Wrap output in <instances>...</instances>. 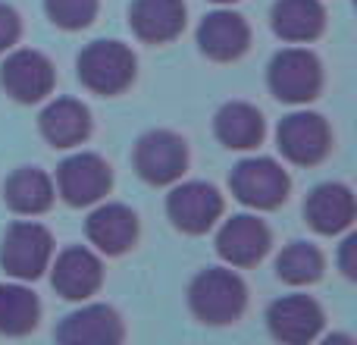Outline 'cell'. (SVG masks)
Segmentation results:
<instances>
[{
  "mask_svg": "<svg viewBox=\"0 0 357 345\" xmlns=\"http://www.w3.org/2000/svg\"><path fill=\"white\" fill-rule=\"evenodd\" d=\"M129 25L144 44H167L182 35L185 3L182 0H132Z\"/></svg>",
  "mask_w": 357,
  "mask_h": 345,
  "instance_id": "obj_19",
  "label": "cell"
},
{
  "mask_svg": "<svg viewBox=\"0 0 357 345\" xmlns=\"http://www.w3.org/2000/svg\"><path fill=\"white\" fill-rule=\"evenodd\" d=\"M188 304L191 314L207 327H226L245 314L248 289L238 273L226 267H207L201 270L188 286Z\"/></svg>",
  "mask_w": 357,
  "mask_h": 345,
  "instance_id": "obj_1",
  "label": "cell"
},
{
  "mask_svg": "<svg viewBox=\"0 0 357 345\" xmlns=\"http://www.w3.org/2000/svg\"><path fill=\"white\" fill-rule=\"evenodd\" d=\"M264 113L248 101H229L216 110L213 132L226 148L232 151H251L264 142Z\"/></svg>",
  "mask_w": 357,
  "mask_h": 345,
  "instance_id": "obj_21",
  "label": "cell"
},
{
  "mask_svg": "<svg viewBox=\"0 0 357 345\" xmlns=\"http://www.w3.org/2000/svg\"><path fill=\"white\" fill-rule=\"evenodd\" d=\"M3 201L13 214L38 216L54 204V179L38 167H22L3 182Z\"/></svg>",
  "mask_w": 357,
  "mask_h": 345,
  "instance_id": "obj_22",
  "label": "cell"
},
{
  "mask_svg": "<svg viewBox=\"0 0 357 345\" xmlns=\"http://www.w3.org/2000/svg\"><path fill=\"white\" fill-rule=\"evenodd\" d=\"M135 170L148 185H173L188 170V145L169 129L144 132L135 145Z\"/></svg>",
  "mask_w": 357,
  "mask_h": 345,
  "instance_id": "obj_6",
  "label": "cell"
},
{
  "mask_svg": "<svg viewBox=\"0 0 357 345\" xmlns=\"http://www.w3.org/2000/svg\"><path fill=\"white\" fill-rule=\"evenodd\" d=\"M229 189L241 204L254 210H276L289 198V172L270 157H248L229 176Z\"/></svg>",
  "mask_w": 357,
  "mask_h": 345,
  "instance_id": "obj_5",
  "label": "cell"
},
{
  "mask_svg": "<svg viewBox=\"0 0 357 345\" xmlns=\"http://www.w3.org/2000/svg\"><path fill=\"white\" fill-rule=\"evenodd\" d=\"M44 10H47L50 22H54L56 29L79 31L94 22V16H98V0H44Z\"/></svg>",
  "mask_w": 357,
  "mask_h": 345,
  "instance_id": "obj_25",
  "label": "cell"
},
{
  "mask_svg": "<svg viewBox=\"0 0 357 345\" xmlns=\"http://www.w3.org/2000/svg\"><path fill=\"white\" fill-rule=\"evenodd\" d=\"M276 142L285 161L298 163V167H314L333 148V132H329V123L320 113L298 110L282 117L276 129Z\"/></svg>",
  "mask_w": 357,
  "mask_h": 345,
  "instance_id": "obj_7",
  "label": "cell"
},
{
  "mask_svg": "<svg viewBox=\"0 0 357 345\" xmlns=\"http://www.w3.org/2000/svg\"><path fill=\"white\" fill-rule=\"evenodd\" d=\"M266 82L282 104H307L323 88V66L314 50L285 47L270 60Z\"/></svg>",
  "mask_w": 357,
  "mask_h": 345,
  "instance_id": "obj_3",
  "label": "cell"
},
{
  "mask_svg": "<svg viewBox=\"0 0 357 345\" xmlns=\"http://www.w3.org/2000/svg\"><path fill=\"white\" fill-rule=\"evenodd\" d=\"M135 54L123 41H91L75 60L79 82L94 94H123L135 82Z\"/></svg>",
  "mask_w": 357,
  "mask_h": 345,
  "instance_id": "obj_2",
  "label": "cell"
},
{
  "mask_svg": "<svg viewBox=\"0 0 357 345\" xmlns=\"http://www.w3.org/2000/svg\"><path fill=\"white\" fill-rule=\"evenodd\" d=\"M88 242L104 254H126L138 239V216L126 204H100L85 223Z\"/></svg>",
  "mask_w": 357,
  "mask_h": 345,
  "instance_id": "obj_16",
  "label": "cell"
},
{
  "mask_svg": "<svg viewBox=\"0 0 357 345\" xmlns=\"http://www.w3.org/2000/svg\"><path fill=\"white\" fill-rule=\"evenodd\" d=\"M167 214L176 229L188 235H204L222 216V195L210 182H182L169 191Z\"/></svg>",
  "mask_w": 357,
  "mask_h": 345,
  "instance_id": "obj_10",
  "label": "cell"
},
{
  "mask_svg": "<svg viewBox=\"0 0 357 345\" xmlns=\"http://www.w3.org/2000/svg\"><path fill=\"white\" fill-rule=\"evenodd\" d=\"M276 277L289 286H310L323 277V254L310 242H291L276 258Z\"/></svg>",
  "mask_w": 357,
  "mask_h": 345,
  "instance_id": "obj_24",
  "label": "cell"
},
{
  "mask_svg": "<svg viewBox=\"0 0 357 345\" xmlns=\"http://www.w3.org/2000/svg\"><path fill=\"white\" fill-rule=\"evenodd\" d=\"M270 25L282 41L310 44L326 29V10L320 0H276L270 13Z\"/></svg>",
  "mask_w": 357,
  "mask_h": 345,
  "instance_id": "obj_20",
  "label": "cell"
},
{
  "mask_svg": "<svg viewBox=\"0 0 357 345\" xmlns=\"http://www.w3.org/2000/svg\"><path fill=\"white\" fill-rule=\"evenodd\" d=\"M54 258V239L35 220L13 223L0 245V267L19 283H31L50 267Z\"/></svg>",
  "mask_w": 357,
  "mask_h": 345,
  "instance_id": "obj_4",
  "label": "cell"
},
{
  "mask_svg": "<svg viewBox=\"0 0 357 345\" xmlns=\"http://www.w3.org/2000/svg\"><path fill=\"white\" fill-rule=\"evenodd\" d=\"M251 44V29H248L245 16L232 10H216L210 16H204V22L197 25V47L204 57L216 63H232Z\"/></svg>",
  "mask_w": 357,
  "mask_h": 345,
  "instance_id": "obj_14",
  "label": "cell"
},
{
  "mask_svg": "<svg viewBox=\"0 0 357 345\" xmlns=\"http://www.w3.org/2000/svg\"><path fill=\"white\" fill-rule=\"evenodd\" d=\"M54 63L41 50H13L0 66V85L19 104H38L54 91Z\"/></svg>",
  "mask_w": 357,
  "mask_h": 345,
  "instance_id": "obj_9",
  "label": "cell"
},
{
  "mask_svg": "<svg viewBox=\"0 0 357 345\" xmlns=\"http://www.w3.org/2000/svg\"><path fill=\"white\" fill-rule=\"evenodd\" d=\"M304 216L320 235H339L354 223V195L342 182H323L304 201Z\"/></svg>",
  "mask_w": 357,
  "mask_h": 345,
  "instance_id": "obj_17",
  "label": "cell"
},
{
  "mask_svg": "<svg viewBox=\"0 0 357 345\" xmlns=\"http://www.w3.org/2000/svg\"><path fill=\"white\" fill-rule=\"evenodd\" d=\"M38 129L54 148H75L91 135V113L75 98H56L41 110Z\"/></svg>",
  "mask_w": 357,
  "mask_h": 345,
  "instance_id": "obj_18",
  "label": "cell"
},
{
  "mask_svg": "<svg viewBox=\"0 0 357 345\" xmlns=\"http://www.w3.org/2000/svg\"><path fill=\"white\" fill-rule=\"evenodd\" d=\"M266 323L270 333L279 342H291V345H304L314 342L323 330V308L307 295H285L279 302L270 304L266 311Z\"/></svg>",
  "mask_w": 357,
  "mask_h": 345,
  "instance_id": "obj_13",
  "label": "cell"
},
{
  "mask_svg": "<svg viewBox=\"0 0 357 345\" xmlns=\"http://www.w3.org/2000/svg\"><path fill=\"white\" fill-rule=\"evenodd\" d=\"M216 251L232 267H254L270 251V229L251 214L229 216L216 233Z\"/></svg>",
  "mask_w": 357,
  "mask_h": 345,
  "instance_id": "obj_12",
  "label": "cell"
},
{
  "mask_svg": "<svg viewBox=\"0 0 357 345\" xmlns=\"http://www.w3.org/2000/svg\"><path fill=\"white\" fill-rule=\"evenodd\" d=\"M50 283H54L56 295H63L66 302H85L104 283V264L91 248L73 245L60 251L54 273H50Z\"/></svg>",
  "mask_w": 357,
  "mask_h": 345,
  "instance_id": "obj_11",
  "label": "cell"
},
{
  "mask_svg": "<svg viewBox=\"0 0 357 345\" xmlns=\"http://www.w3.org/2000/svg\"><path fill=\"white\" fill-rule=\"evenodd\" d=\"M123 336V321L110 304H85L56 327V339L63 345H116Z\"/></svg>",
  "mask_w": 357,
  "mask_h": 345,
  "instance_id": "obj_15",
  "label": "cell"
},
{
  "mask_svg": "<svg viewBox=\"0 0 357 345\" xmlns=\"http://www.w3.org/2000/svg\"><path fill=\"white\" fill-rule=\"evenodd\" d=\"M213 3H235V0H213Z\"/></svg>",
  "mask_w": 357,
  "mask_h": 345,
  "instance_id": "obj_28",
  "label": "cell"
},
{
  "mask_svg": "<svg viewBox=\"0 0 357 345\" xmlns=\"http://www.w3.org/2000/svg\"><path fill=\"white\" fill-rule=\"evenodd\" d=\"M354 251H357V235H348V239L342 242V248H339V267H342V273H345L348 279H354V277H357Z\"/></svg>",
  "mask_w": 357,
  "mask_h": 345,
  "instance_id": "obj_27",
  "label": "cell"
},
{
  "mask_svg": "<svg viewBox=\"0 0 357 345\" xmlns=\"http://www.w3.org/2000/svg\"><path fill=\"white\" fill-rule=\"evenodd\" d=\"M19 35H22V19H19V13L13 10L10 3H0V54H6V50L19 41Z\"/></svg>",
  "mask_w": 357,
  "mask_h": 345,
  "instance_id": "obj_26",
  "label": "cell"
},
{
  "mask_svg": "<svg viewBox=\"0 0 357 345\" xmlns=\"http://www.w3.org/2000/svg\"><path fill=\"white\" fill-rule=\"evenodd\" d=\"M41 321V302L19 283H0V333L25 336Z\"/></svg>",
  "mask_w": 357,
  "mask_h": 345,
  "instance_id": "obj_23",
  "label": "cell"
},
{
  "mask_svg": "<svg viewBox=\"0 0 357 345\" xmlns=\"http://www.w3.org/2000/svg\"><path fill=\"white\" fill-rule=\"evenodd\" d=\"M113 172L107 167V161L100 154H73L60 163L56 170V191L63 195V201L73 207H91L110 191Z\"/></svg>",
  "mask_w": 357,
  "mask_h": 345,
  "instance_id": "obj_8",
  "label": "cell"
}]
</instances>
